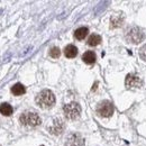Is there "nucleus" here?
I'll return each mask as SVG.
<instances>
[{"instance_id":"nucleus-16","label":"nucleus","mask_w":146,"mask_h":146,"mask_svg":"<svg viewBox=\"0 0 146 146\" xmlns=\"http://www.w3.org/2000/svg\"><path fill=\"white\" fill-rule=\"evenodd\" d=\"M50 55H51V57H53V58L60 57V55H61L60 48H58V47H52L51 51H50Z\"/></svg>"},{"instance_id":"nucleus-4","label":"nucleus","mask_w":146,"mask_h":146,"mask_svg":"<svg viewBox=\"0 0 146 146\" xmlns=\"http://www.w3.org/2000/svg\"><path fill=\"white\" fill-rule=\"evenodd\" d=\"M63 110H64L65 117L69 119H72V120L78 119L81 113V107L78 102H70V104L65 105Z\"/></svg>"},{"instance_id":"nucleus-1","label":"nucleus","mask_w":146,"mask_h":146,"mask_svg":"<svg viewBox=\"0 0 146 146\" xmlns=\"http://www.w3.org/2000/svg\"><path fill=\"white\" fill-rule=\"evenodd\" d=\"M36 104L43 109H48L53 107L55 104V96L51 90H42L37 94L36 97Z\"/></svg>"},{"instance_id":"nucleus-3","label":"nucleus","mask_w":146,"mask_h":146,"mask_svg":"<svg viewBox=\"0 0 146 146\" xmlns=\"http://www.w3.org/2000/svg\"><path fill=\"white\" fill-rule=\"evenodd\" d=\"M144 32L137 27V26H134V27H130L128 28L127 32H126V39H127L129 43H133V44H138L141 43L143 39H144Z\"/></svg>"},{"instance_id":"nucleus-10","label":"nucleus","mask_w":146,"mask_h":146,"mask_svg":"<svg viewBox=\"0 0 146 146\" xmlns=\"http://www.w3.org/2000/svg\"><path fill=\"white\" fill-rule=\"evenodd\" d=\"M64 55L69 58H73L78 55V48L74 46V45H68L65 48H64Z\"/></svg>"},{"instance_id":"nucleus-11","label":"nucleus","mask_w":146,"mask_h":146,"mask_svg":"<svg viewBox=\"0 0 146 146\" xmlns=\"http://www.w3.org/2000/svg\"><path fill=\"white\" fill-rule=\"evenodd\" d=\"M82 60L87 64H93L96 62V54L92 51H88L82 55Z\"/></svg>"},{"instance_id":"nucleus-13","label":"nucleus","mask_w":146,"mask_h":146,"mask_svg":"<svg viewBox=\"0 0 146 146\" xmlns=\"http://www.w3.org/2000/svg\"><path fill=\"white\" fill-rule=\"evenodd\" d=\"M11 92H13V94H15V96H21V94H24V93L26 92V89H25V87H24L21 83H16V84L13 86Z\"/></svg>"},{"instance_id":"nucleus-12","label":"nucleus","mask_w":146,"mask_h":146,"mask_svg":"<svg viewBox=\"0 0 146 146\" xmlns=\"http://www.w3.org/2000/svg\"><path fill=\"white\" fill-rule=\"evenodd\" d=\"M13 107L9 105V104H7V102H5V104H1L0 105V113L1 115H3V116H10L11 113H13Z\"/></svg>"},{"instance_id":"nucleus-7","label":"nucleus","mask_w":146,"mask_h":146,"mask_svg":"<svg viewBox=\"0 0 146 146\" xmlns=\"http://www.w3.org/2000/svg\"><path fill=\"white\" fill-rule=\"evenodd\" d=\"M48 130H50V133H52L54 135H60L64 130V123H63V120L60 119V118L54 119L52 126L48 127Z\"/></svg>"},{"instance_id":"nucleus-9","label":"nucleus","mask_w":146,"mask_h":146,"mask_svg":"<svg viewBox=\"0 0 146 146\" xmlns=\"http://www.w3.org/2000/svg\"><path fill=\"white\" fill-rule=\"evenodd\" d=\"M88 33H89V29L87 27H80L74 32V37L76 39H79V40H82V39H84L87 37Z\"/></svg>"},{"instance_id":"nucleus-5","label":"nucleus","mask_w":146,"mask_h":146,"mask_svg":"<svg viewBox=\"0 0 146 146\" xmlns=\"http://www.w3.org/2000/svg\"><path fill=\"white\" fill-rule=\"evenodd\" d=\"M97 113L101 117H110L113 113V106L109 100L101 101L97 107Z\"/></svg>"},{"instance_id":"nucleus-8","label":"nucleus","mask_w":146,"mask_h":146,"mask_svg":"<svg viewBox=\"0 0 146 146\" xmlns=\"http://www.w3.org/2000/svg\"><path fill=\"white\" fill-rule=\"evenodd\" d=\"M69 146H84V139L79 134H72L68 138Z\"/></svg>"},{"instance_id":"nucleus-2","label":"nucleus","mask_w":146,"mask_h":146,"mask_svg":"<svg viewBox=\"0 0 146 146\" xmlns=\"http://www.w3.org/2000/svg\"><path fill=\"white\" fill-rule=\"evenodd\" d=\"M19 121L21 125L24 126H28V127H36L38 125H40L42 120L39 118V116L34 111H25L20 115L19 117Z\"/></svg>"},{"instance_id":"nucleus-18","label":"nucleus","mask_w":146,"mask_h":146,"mask_svg":"<svg viewBox=\"0 0 146 146\" xmlns=\"http://www.w3.org/2000/svg\"><path fill=\"white\" fill-rule=\"evenodd\" d=\"M40 146H44V145H40Z\"/></svg>"},{"instance_id":"nucleus-17","label":"nucleus","mask_w":146,"mask_h":146,"mask_svg":"<svg viewBox=\"0 0 146 146\" xmlns=\"http://www.w3.org/2000/svg\"><path fill=\"white\" fill-rule=\"evenodd\" d=\"M139 56H141L142 60L146 61V44L141 47V50H139Z\"/></svg>"},{"instance_id":"nucleus-6","label":"nucleus","mask_w":146,"mask_h":146,"mask_svg":"<svg viewBox=\"0 0 146 146\" xmlns=\"http://www.w3.org/2000/svg\"><path fill=\"white\" fill-rule=\"evenodd\" d=\"M125 86L127 88H141L143 87V80L136 74H127L125 79Z\"/></svg>"},{"instance_id":"nucleus-15","label":"nucleus","mask_w":146,"mask_h":146,"mask_svg":"<svg viewBox=\"0 0 146 146\" xmlns=\"http://www.w3.org/2000/svg\"><path fill=\"white\" fill-rule=\"evenodd\" d=\"M101 42V36L97 34H92L91 36L88 38V45L89 46H97Z\"/></svg>"},{"instance_id":"nucleus-14","label":"nucleus","mask_w":146,"mask_h":146,"mask_svg":"<svg viewBox=\"0 0 146 146\" xmlns=\"http://www.w3.org/2000/svg\"><path fill=\"white\" fill-rule=\"evenodd\" d=\"M124 21V18L120 17V16H112L110 19V27L111 28H117V27H120L121 24Z\"/></svg>"}]
</instances>
